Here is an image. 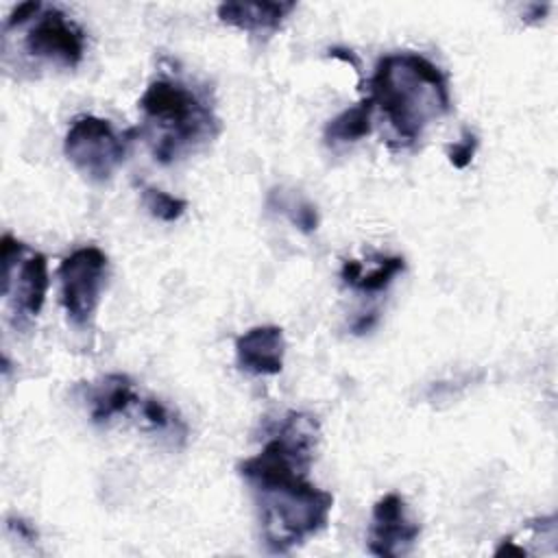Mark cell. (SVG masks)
I'll return each instance as SVG.
<instances>
[{
	"label": "cell",
	"instance_id": "7c38bea8",
	"mask_svg": "<svg viewBox=\"0 0 558 558\" xmlns=\"http://www.w3.org/2000/svg\"><path fill=\"white\" fill-rule=\"evenodd\" d=\"M405 259L401 255H388L377 257V266L371 270H364V266L357 259H344L340 268V279L344 286L357 290V292H381L386 290L392 279L403 272Z\"/></svg>",
	"mask_w": 558,
	"mask_h": 558
},
{
	"label": "cell",
	"instance_id": "7a4b0ae2",
	"mask_svg": "<svg viewBox=\"0 0 558 558\" xmlns=\"http://www.w3.org/2000/svg\"><path fill=\"white\" fill-rule=\"evenodd\" d=\"M368 85V98L379 107L399 146L418 142L425 129L451 109L445 72L418 52L381 57Z\"/></svg>",
	"mask_w": 558,
	"mask_h": 558
},
{
	"label": "cell",
	"instance_id": "9c48e42d",
	"mask_svg": "<svg viewBox=\"0 0 558 558\" xmlns=\"http://www.w3.org/2000/svg\"><path fill=\"white\" fill-rule=\"evenodd\" d=\"M286 338L277 325H257L238 336L235 360L244 373L277 375L283 368Z\"/></svg>",
	"mask_w": 558,
	"mask_h": 558
},
{
	"label": "cell",
	"instance_id": "d6986e66",
	"mask_svg": "<svg viewBox=\"0 0 558 558\" xmlns=\"http://www.w3.org/2000/svg\"><path fill=\"white\" fill-rule=\"evenodd\" d=\"M7 525H9V530H13L20 538H24V541H28V543H35V541H37L35 527H33L31 523H26L24 519H20V517H9V519H7Z\"/></svg>",
	"mask_w": 558,
	"mask_h": 558
},
{
	"label": "cell",
	"instance_id": "4fadbf2b",
	"mask_svg": "<svg viewBox=\"0 0 558 558\" xmlns=\"http://www.w3.org/2000/svg\"><path fill=\"white\" fill-rule=\"evenodd\" d=\"M373 100L366 96L364 100H360L357 105L344 109L342 113H338L336 118H331L325 126V144L336 148L340 144H353L360 142L362 137H366L373 129Z\"/></svg>",
	"mask_w": 558,
	"mask_h": 558
},
{
	"label": "cell",
	"instance_id": "277c9868",
	"mask_svg": "<svg viewBox=\"0 0 558 558\" xmlns=\"http://www.w3.org/2000/svg\"><path fill=\"white\" fill-rule=\"evenodd\" d=\"M63 153L85 179L105 183L122 166L126 140L116 133L111 122L98 116H78L65 133Z\"/></svg>",
	"mask_w": 558,
	"mask_h": 558
},
{
	"label": "cell",
	"instance_id": "5bb4252c",
	"mask_svg": "<svg viewBox=\"0 0 558 558\" xmlns=\"http://www.w3.org/2000/svg\"><path fill=\"white\" fill-rule=\"evenodd\" d=\"M268 205L275 207L277 211L286 214L290 218V222L303 233H314L318 229L316 205H312L307 198H303L299 194H286L283 190H272Z\"/></svg>",
	"mask_w": 558,
	"mask_h": 558
},
{
	"label": "cell",
	"instance_id": "3957f363",
	"mask_svg": "<svg viewBox=\"0 0 558 558\" xmlns=\"http://www.w3.org/2000/svg\"><path fill=\"white\" fill-rule=\"evenodd\" d=\"M137 105L146 120L153 157L159 163H170L220 133V122L211 107L179 81H153Z\"/></svg>",
	"mask_w": 558,
	"mask_h": 558
},
{
	"label": "cell",
	"instance_id": "5b68a950",
	"mask_svg": "<svg viewBox=\"0 0 558 558\" xmlns=\"http://www.w3.org/2000/svg\"><path fill=\"white\" fill-rule=\"evenodd\" d=\"M2 296L11 299L17 318H35L46 301L50 286L46 255L31 251L24 242L4 233L0 240Z\"/></svg>",
	"mask_w": 558,
	"mask_h": 558
},
{
	"label": "cell",
	"instance_id": "52a82bcc",
	"mask_svg": "<svg viewBox=\"0 0 558 558\" xmlns=\"http://www.w3.org/2000/svg\"><path fill=\"white\" fill-rule=\"evenodd\" d=\"M24 46L31 57L61 68H76L85 54V33L59 9H46L35 17Z\"/></svg>",
	"mask_w": 558,
	"mask_h": 558
},
{
	"label": "cell",
	"instance_id": "8fae6325",
	"mask_svg": "<svg viewBox=\"0 0 558 558\" xmlns=\"http://www.w3.org/2000/svg\"><path fill=\"white\" fill-rule=\"evenodd\" d=\"M87 401L92 405V421L107 423L116 414L126 412L129 405L137 401V397L133 390V381L126 375L111 373L87 388Z\"/></svg>",
	"mask_w": 558,
	"mask_h": 558
},
{
	"label": "cell",
	"instance_id": "ba28073f",
	"mask_svg": "<svg viewBox=\"0 0 558 558\" xmlns=\"http://www.w3.org/2000/svg\"><path fill=\"white\" fill-rule=\"evenodd\" d=\"M421 534V525L408 514L405 501L397 493L379 497L373 506L368 551L381 558H399L412 549Z\"/></svg>",
	"mask_w": 558,
	"mask_h": 558
},
{
	"label": "cell",
	"instance_id": "2e32d148",
	"mask_svg": "<svg viewBox=\"0 0 558 558\" xmlns=\"http://www.w3.org/2000/svg\"><path fill=\"white\" fill-rule=\"evenodd\" d=\"M477 146H480L477 135H475L471 129H464V131H462V137L445 148V155H447L449 163H451L456 170H464V168L473 161V157H475V153H477Z\"/></svg>",
	"mask_w": 558,
	"mask_h": 558
},
{
	"label": "cell",
	"instance_id": "8992f818",
	"mask_svg": "<svg viewBox=\"0 0 558 558\" xmlns=\"http://www.w3.org/2000/svg\"><path fill=\"white\" fill-rule=\"evenodd\" d=\"M109 259L98 246L72 251L59 264L61 305L74 327H87L100 303Z\"/></svg>",
	"mask_w": 558,
	"mask_h": 558
},
{
	"label": "cell",
	"instance_id": "6da1fadb",
	"mask_svg": "<svg viewBox=\"0 0 558 558\" xmlns=\"http://www.w3.org/2000/svg\"><path fill=\"white\" fill-rule=\"evenodd\" d=\"M316 440V416L288 412L264 449L238 466L253 493L270 554L292 551L329 523L333 495L307 480Z\"/></svg>",
	"mask_w": 558,
	"mask_h": 558
},
{
	"label": "cell",
	"instance_id": "9a60e30c",
	"mask_svg": "<svg viewBox=\"0 0 558 558\" xmlns=\"http://www.w3.org/2000/svg\"><path fill=\"white\" fill-rule=\"evenodd\" d=\"M142 205L146 207V211L153 218H157L161 222H174L187 209V203L183 198H177V196H172L163 190H157L153 185L142 187Z\"/></svg>",
	"mask_w": 558,
	"mask_h": 558
},
{
	"label": "cell",
	"instance_id": "e0dca14e",
	"mask_svg": "<svg viewBox=\"0 0 558 558\" xmlns=\"http://www.w3.org/2000/svg\"><path fill=\"white\" fill-rule=\"evenodd\" d=\"M142 414L148 421V425L155 427V429H170L172 427V414L157 399H146L142 403Z\"/></svg>",
	"mask_w": 558,
	"mask_h": 558
},
{
	"label": "cell",
	"instance_id": "ffe728a7",
	"mask_svg": "<svg viewBox=\"0 0 558 558\" xmlns=\"http://www.w3.org/2000/svg\"><path fill=\"white\" fill-rule=\"evenodd\" d=\"M375 320H377V314H375V312H371L368 316H362V318L353 325V333H364V331H368V329L375 325Z\"/></svg>",
	"mask_w": 558,
	"mask_h": 558
},
{
	"label": "cell",
	"instance_id": "30bf717a",
	"mask_svg": "<svg viewBox=\"0 0 558 558\" xmlns=\"http://www.w3.org/2000/svg\"><path fill=\"white\" fill-rule=\"evenodd\" d=\"M294 7V2H222L216 13L222 24L233 28L255 35H272Z\"/></svg>",
	"mask_w": 558,
	"mask_h": 558
},
{
	"label": "cell",
	"instance_id": "ac0fdd59",
	"mask_svg": "<svg viewBox=\"0 0 558 558\" xmlns=\"http://www.w3.org/2000/svg\"><path fill=\"white\" fill-rule=\"evenodd\" d=\"M41 9H44V7H41V2H35V0L17 4V7L11 11V15L7 17V22H4V31H13V28H17V26L26 24L28 20H35V17L41 13Z\"/></svg>",
	"mask_w": 558,
	"mask_h": 558
}]
</instances>
